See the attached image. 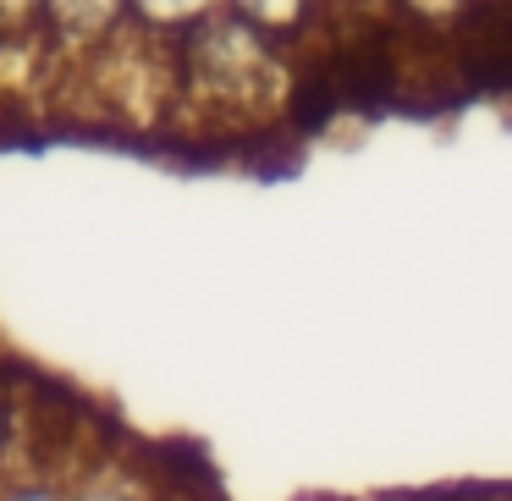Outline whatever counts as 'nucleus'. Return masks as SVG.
<instances>
[{"label": "nucleus", "instance_id": "9d476101", "mask_svg": "<svg viewBox=\"0 0 512 501\" xmlns=\"http://www.w3.org/2000/svg\"><path fill=\"white\" fill-rule=\"evenodd\" d=\"M320 6H331V12H375L380 0H320Z\"/></svg>", "mask_w": 512, "mask_h": 501}, {"label": "nucleus", "instance_id": "f03ea898", "mask_svg": "<svg viewBox=\"0 0 512 501\" xmlns=\"http://www.w3.org/2000/svg\"><path fill=\"white\" fill-rule=\"evenodd\" d=\"M127 23H133L127 0H39V34L56 50V61H89Z\"/></svg>", "mask_w": 512, "mask_h": 501}, {"label": "nucleus", "instance_id": "f257e3e1", "mask_svg": "<svg viewBox=\"0 0 512 501\" xmlns=\"http://www.w3.org/2000/svg\"><path fill=\"white\" fill-rule=\"evenodd\" d=\"M171 72H177L171 105H182L188 116H199L210 127L265 122L287 100V83H292L276 39L248 28L226 6H215L204 23H193L188 34L171 39Z\"/></svg>", "mask_w": 512, "mask_h": 501}, {"label": "nucleus", "instance_id": "1a4fd4ad", "mask_svg": "<svg viewBox=\"0 0 512 501\" xmlns=\"http://www.w3.org/2000/svg\"><path fill=\"white\" fill-rule=\"evenodd\" d=\"M12 435H17V413H12V402L0 397V474H6V452H12Z\"/></svg>", "mask_w": 512, "mask_h": 501}, {"label": "nucleus", "instance_id": "39448f33", "mask_svg": "<svg viewBox=\"0 0 512 501\" xmlns=\"http://www.w3.org/2000/svg\"><path fill=\"white\" fill-rule=\"evenodd\" d=\"M67 501H155L144 485H138L133 474H111V468H94V474H83L78 485L67 490Z\"/></svg>", "mask_w": 512, "mask_h": 501}, {"label": "nucleus", "instance_id": "6e6552de", "mask_svg": "<svg viewBox=\"0 0 512 501\" xmlns=\"http://www.w3.org/2000/svg\"><path fill=\"white\" fill-rule=\"evenodd\" d=\"M0 501H67V490L56 485V474H17L0 479Z\"/></svg>", "mask_w": 512, "mask_h": 501}, {"label": "nucleus", "instance_id": "423d86ee", "mask_svg": "<svg viewBox=\"0 0 512 501\" xmlns=\"http://www.w3.org/2000/svg\"><path fill=\"white\" fill-rule=\"evenodd\" d=\"M468 6H474V0H391V12H397L402 23L430 28V34H446V28H457V23L468 17Z\"/></svg>", "mask_w": 512, "mask_h": 501}, {"label": "nucleus", "instance_id": "7ed1b4c3", "mask_svg": "<svg viewBox=\"0 0 512 501\" xmlns=\"http://www.w3.org/2000/svg\"><path fill=\"white\" fill-rule=\"evenodd\" d=\"M226 12L243 17L248 28H259L265 39H276L287 50L292 39L309 34V23L320 17V0H226Z\"/></svg>", "mask_w": 512, "mask_h": 501}, {"label": "nucleus", "instance_id": "0eeeda50", "mask_svg": "<svg viewBox=\"0 0 512 501\" xmlns=\"http://www.w3.org/2000/svg\"><path fill=\"white\" fill-rule=\"evenodd\" d=\"M17 39H45L39 34V0H0V45Z\"/></svg>", "mask_w": 512, "mask_h": 501}, {"label": "nucleus", "instance_id": "20e7f679", "mask_svg": "<svg viewBox=\"0 0 512 501\" xmlns=\"http://www.w3.org/2000/svg\"><path fill=\"white\" fill-rule=\"evenodd\" d=\"M210 12H215V0H127V17H133L144 34H155V39L188 34V28L204 23Z\"/></svg>", "mask_w": 512, "mask_h": 501}]
</instances>
